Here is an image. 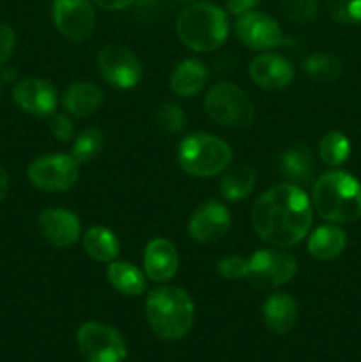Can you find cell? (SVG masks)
I'll use <instances>...</instances> for the list:
<instances>
[{
  "mask_svg": "<svg viewBox=\"0 0 361 362\" xmlns=\"http://www.w3.org/2000/svg\"><path fill=\"white\" fill-rule=\"evenodd\" d=\"M314 205L303 187L283 182L265 191L253 205L255 232L275 247H290L308 235Z\"/></svg>",
  "mask_w": 361,
  "mask_h": 362,
  "instance_id": "obj_1",
  "label": "cell"
},
{
  "mask_svg": "<svg viewBox=\"0 0 361 362\" xmlns=\"http://www.w3.org/2000/svg\"><path fill=\"white\" fill-rule=\"evenodd\" d=\"M311 205L322 219L354 223L361 218V184L342 170H331L314 184Z\"/></svg>",
  "mask_w": 361,
  "mask_h": 362,
  "instance_id": "obj_2",
  "label": "cell"
},
{
  "mask_svg": "<svg viewBox=\"0 0 361 362\" xmlns=\"http://www.w3.org/2000/svg\"><path fill=\"white\" fill-rule=\"evenodd\" d=\"M145 315L156 336L176 341L190 332L195 320V304L183 288L163 286L149 293Z\"/></svg>",
  "mask_w": 361,
  "mask_h": 362,
  "instance_id": "obj_3",
  "label": "cell"
},
{
  "mask_svg": "<svg viewBox=\"0 0 361 362\" xmlns=\"http://www.w3.org/2000/svg\"><path fill=\"white\" fill-rule=\"evenodd\" d=\"M176 32L179 41L190 49L212 52L227 41L229 20L214 4H191L177 16Z\"/></svg>",
  "mask_w": 361,
  "mask_h": 362,
  "instance_id": "obj_4",
  "label": "cell"
},
{
  "mask_svg": "<svg viewBox=\"0 0 361 362\" xmlns=\"http://www.w3.org/2000/svg\"><path fill=\"white\" fill-rule=\"evenodd\" d=\"M180 168L193 177H212L229 168L232 148L214 134L195 133L184 138L177 152Z\"/></svg>",
  "mask_w": 361,
  "mask_h": 362,
  "instance_id": "obj_5",
  "label": "cell"
},
{
  "mask_svg": "<svg viewBox=\"0 0 361 362\" xmlns=\"http://www.w3.org/2000/svg\"><path fill=\"white\" fill-rule=\"evenodd\" d=\"M205 112L216 124L225 127H246L253 122V105L237 85L216 83L205 95Z\"/></svg>",
  "mask_w": 361,
  "mask_h": 362,
  "instance_id": "obj_6",
  "label": "cell"
},
{
  "mask_svg": "<svg viewBox=\"0 0 361 362\" xmlns=\"http://www.w3.org/2000/svg\"><path fill=\"white\" fill-rule=\"evenodd\" d=\"M248 260L246 279L257 288H276L294 278L297 271L296 258L287 251L258 250Z\"/></svg>",
  "mask_w": 361,
  "mask_h": 362,
  "instance_id": "obj_7",
  "label": "cell"
},
{
  "mask_svg": "<svg viewBox=\"0 0 361 362\" xmlns=\"http://www.w3.org/2000/svg\"><path fill=\"white\" fill-rule=\"evenodd\" d=\"M81 356L88 362H122L126 343L119 331L99 322H87L78 329L76 336Z\"/></svg>",
  "mask_w": 361,
  "mask_h": 362,
  "instance_id": "obj_8",
  "label": "cell"
},
{
  "mask_svg": "<svg viewBox=\"0 0 361 362\" xmlns=\"http://www.w3.org/2000/svg\"><path fill=\"white\" fill-rule=\"evenodd\" d=\"M80 163L67 154H50L35 159L27 170L34 187L41 191H64L76 184Z\"/></svg>",
  "mask_w": 361,
  "mask_h": 362,
  "instance_id": "obj_9",
  "label": "cell"
},
{
  "mask_svg": "<svg viewBox=\"0 0 361 362\" xmlns=\"http://www.w3.org/2000/svg\"><path fill=\"white\" fill-rule=\"evenodd\" d=\"M99 73L117 88H133L142 80V64L126 46L108 45L98 55Z\"/></svg>",
  "mask_w": 361,
  "mask_h": 362,
  "instance_id": "obj_10",
  "label": "cell"
},
{
  "mask_svg": "<svg viewBox=\"0 0 361 362\" xmlns=\"http://www.w3.org/2000/svg\"><path fill=\"white\" fill-rule=\"evenodd\" d=\"M53 23L64 37L87 41L96 28V11L88 0H53Z\"/></svg>",
  "mask_w": 361,
  "mask_h": 362,
  "instance_id": "obj_11",
  "label": "cell"
},
{
  "mask_svg": "<svg viewBox=\"0 0 361 362\" xmlns=\"http://www.w3.org/2000/svg\"><path fill=\"white\" fill-rule=\"evenodd\" d=\"M236 32L241 42L251 49H273L285 42L280 25L271 16L257 11L237 16Z\"/></svg>",
  "mask_w": 361,
  "mask_h": 362,
  "instance_id": "obj_12",
  "label": "cell"
},
{
  "mask_svg": "<svg viewBox=\"0 0 361 362\" xmlns=\"http://www.w3.org/2000/svg\"><path fill=\"white\" fill-rule=\"evenodd\" d=\"M230 223H232V218H230L229 209L219 202L211 200L205 202L193 212L188 230L197 243L211 244L229 232Z\"/></svg>",
  "mask_w": 361,
  "mask_h": 362,
  "instance_id": "obj_13",
  "label": "cell"
},
{
  "mask_svg": "<svg viewBox=\"0 0 361 362\" xmlns=\"http://www.w3.org/2000/svg\"><path fill=\"white\" fill-rule=\"evenodd\" d=\"M42 239L55 247H69L80 239V219L67 209H45L38 218Z\"/></svg>",
  "mask_w": 361,
  "mask_h": 362,
  "instance_id": "obj_14",
  "label": "cell"
},
{
  "mask_svg": "<svg viewBox=\"0 0 361 362\" xmlns=\"http://www.w3.org/2000/svg\"><path fill=\"white\" fill-rule=\"evenodd\" d=\"M13 98L21 110L32 115H52L57 106V92L50 81L41 78H25L14 85Z\"/></svg>",
  "mask_w": 361,
  "mask_h": 362,
  "instance_id": "obj_15",
  "label": "cell"
},
{
  "mask_svg": "<svg viewBox=\"0 0 361 362\" xmlns=\"http://www.w3.org/2000/svg\"><path fill=\"white\" fill-rule=\"evenodd\" d=\"M250 76L260 88L282 90L292 81L294 67L283 57L275 53H262L250 64Z\"/></svg>",
  "mask_w": 361,
  "mask_h": 362,
  "instance_id": "obj_16",
  "label": "cell"
},
{
  "mask_svg": "<svg viewBox=\"0 0 361 362\" xmlns=\"http://www.w3.org/2000/svg\"><path fill=\"white\" fill-rule=\"evenodd\" d=\"M280 170H282L283 179L289 184H294L297 187L310 186L315 180V172H317L314 152L304 144L290 145L280 159Z\"/></svg>",
  "mask_w": 361,
  "mask_h": 362,
  "instance_id": "obj_17",
  "label": "cell"
},
{
  "mask_svg": "<svg viewBox=\"0 0 361 362\" xmlns=\"http://www.w3.org/2000/svg\"><path fill=\"white\" fill-rule=\"evenodd\" d=\"M144 267L149 279L156 283L168 281L179 269V255L176 246L166 239H152L144 253Z\"/></svg>",
  "mask_w": 361,
  "mask_h": 362,
  "instance_id": "obj_18",
  "label": "cell"
},
{
  "mask_svg": "<svg viewBox=\"0 0 361 362\" xmlns=\"http://www.w3.org/2000/svg\"><path fill=\"white\" fill-rule=\"evenodd\" d=\"M264 322L276 334H287L296 325L297 303L289 293L278 292L268 297L264 303Z\"/></svg>",
  "mask_w": 361,
  "mask_h": 362,
  "instance_id": "obj_19",
  "label": "cell"
},
{
  "mask_svg": "<svg viewBox=\"0 0 361 362\" xmlns=\"http://www.w3.org/2000/svg\"><path fill=\"white\" fill-rule=\"evenodd\" d=\"M103 103V92L101 88L96 87L94 83L88 81H76V83L69 85L62 95V105L71 115L80 117H91L92 113L98 112V108Z\"/></svg>",
  "mask_w": 361,
  "mask_h": 362,
  "instance_id": "obj_20",
  "label": "cell"
},
{
  "mask_svg": "<svg viewBox=\"0 0 361 362\" xmlns=\"http://www.w3.org/2000/svg\"><path fill=\"white\" fill-rule=\"evenodd\" d=\"M205 81H207V67L200 60L188 59L177 64L170 76V87L173 94L180 98H191L205 87Z\"/></svg>",
  "mask_w": 361,
  "mask_h": 362,
  "instance_id": "obj_21",
  "label": "cell"
},
{
  "mask_svg": "<svg viewBox=\"0 0 361 362\" xmlns=\"http://www.w3.org/2000/svg\"><path fill=\"white\" fill-rule=\"evenodd\" d=\"M347 246V233L333 225L321 226L308 239V251L317 260H333L340 257Z\"/></svg>",
  "mask_w": 361,
  "mask_h": 362,
  "instance_id": "obj_22",
  "label": "cell"
},
{
  "mask_svg": "<svg viewBox=\"0 0 361 362\" xmlns=\"http://www.w3.org/2000/svg\"><path fill=\"white\" fill-rule=\"evenodd\" d=\"M106 276L113 288L124 296H142L147 290L145 276L131 262H112L106 269Z\"/></svg>",
  "mask_w": 361,
  "mask_h": 362,
  "instance_id": "obj_23",
  "label": "cell"
},
{
  "mask_svg": "<svg viewBox=\"0 0 361 362\" xmlns=\"http://www.w3.org/2000/svg\"><path fill=\"white\" fill-rule=\"evenodd\" d=\"M84 250L98 262H113L119 257L120 244L115 233L105 226H92L84 235Z\"/></svg>",
  "mask_w": 361,
  "mask_h": 362,
  "instance_id": "obj_24",
  "label": "cell"
},
{
  "mask_svg": "<svg viewBox=\"0 0 361 362\" xmlns=\"http://www.w3.org/2000/svg\"><path fill=\"white\" fill-rule=\"evenodd\" d=\"M255 179H257V173H255L251 166H232V168H229L223 173L222 180H219V191H222V194L227 200H243L253 189Z\"/></svg>",
  "mask_w": 361,
  "mask_h": 362,
  "instance_id": "obj_25",
  "label": "cell"
},
{
  "mask_svg": "<svg viewBox=\"0 0 361 362\" xmlns=\"http://www.w3.org/2000/svg\"><path fill=\"white\" fill-rule=\"evenodd\" d=\"M303 69L314 81L328 83L342 74L343 66L338 57L331 55V53H314L304 60Z\"/></svg>",
  "mask_w": 361,
  "mask_h": 362,
  "instance_id": "obj_26",
  "label": "cell"
},
{
  "mask_svg": "<svg viewBox=\"0 0 361 362\" xmlns=\"http://www.w3.org/2000/svg\"><path fill=\"white\" fill-rule=\"evenodd\" d=\"M319 152H321L322 161L328 166H340L347 161L350 156V141L340 131H329L324 134L319 145Z\"/></svg>",
  "mask_w": 361,
  "mask_h": 362,
  "instance_id": "obj_27",
  "label": "cell"
},
{
  "mask_svg": "<svg viewBox=\"0 0 361 362\" xmlns=\"http://www.w3.org/2000/svg\"><path fill=\"white\" fill-rule=\"evenodd\" d=\"M105 147V134L98 127H88L78 134L73 145V158L78 163H87L94 159Z\"/></svg>",
  "mask_w": 361,
  "mask_h": 362,
  "instance_id": "obj_28",
  "label": "cell"
},
{
  "mask_svg": "<svg viewBox=\"0 0 361 362\" xmlns=\"http://www.w3.org/2000/svg\"><path fill=\"white\" fill-rule=\"evenodd\" d=\"M154 120L159 129L170 134L180 133L186 127L188 122L183 108L177 106L176 103H163L161 106H158V110L154 113Z\"/></svg>",
  "mask_w": 361,
  "mask_h": 362,
  "instance_id": "obj_29",
  "label": "cell"
},
{
  "mask_svg": "<svg viewBox=\"0 0 361 362\" xmlns=\"http://www.w3.org/2000/svg\"><path fill=\"white\" fill-rule=\"evenodd\" d=\"M280 7L289 20L308 25L317 16V0H280Z\"/></svg>",
  "mask_w": 361,
  "mask_h": 362,
  "instance_id": "obj_30",
  "label": "cell"
},
{
  "mask_svg": "<svg viewBox=\"0 0 361 362\" xmlns=\"http://www.w3.org/2000/svg\"><path fill=\"white\" fill-rule=\"evenodd\" d=\"M329 14L338 23H361V0H329Z\"/></svg>",
  "mask_w": 361,
  "mask_h": 362,
  "instance_id": "obj_31",
  "label": "cell"
},
{
  "mask_svg": "<svg viewBox=\"0 0 361 362\" xmlns=\"http://www.w3.org/2000/svg\"><path fill=\"white\" fill-rule=\"evenodd\" d=\"M218 272L225 279H243L246 278L248 272V260L243 257H227L218 262Z\"/></svg>",
  "mask_w": 361,
  "mask_h": 362,
  "instance_id": "obj_32",
  "label": "cell"
},
{
  "mask_svg": "<svg viewBox=\"0 0 361 362\" xmlns=\"http://www.w3.org/2000/svg\"><path fill=\"white\" fill-rule=\"evenodd\" d=\"M16 45V34L13 28L6 23H0V67L11 59Z\"/></svg>",
  "mask_w": 361,
  "mask_h": 362,
  "instance_id": "obj_33",
  "label": "cell"
},
{
  "mask_svg": "<svg viewBox=\"0 0 361 362\" xmlns=\"http://www.w3.org/2000/svg\"><path fill=\"white\" fill-rule=\"evenodd\" d=\"M50 131L53 133V136L60 141H69L74 134V127L71 119H67L66 115H55L50 120Z\"/></svg>",
  "mask_w": 361,
  "mask_h": 362,
  "instance_id": "obj_34",
  "label": "cell"
},
{
  "mask_svg": "<svg viewBox=\"0 0 361 362\" xmlns=\"http://www.w3.org/2000/svg\"><path fill=\"white\" fill-rule=\"evenodd\" d=\"M258 4V0H227V9L236 16L248 13Z\"/></svg>",
  "mask_w": 361,
  "mask_h": 362,
  "instance_id": "obj_35",
  "label": "cell"
},
{
  "mask_svg": "<svg viewBox=\"0 0 361 362\" xmlns=\"http://www.w3.org/2000/svg\"><path fill=\"white\" fill-rule=\"evenodd\" d=\"M92 2H96L99 7H103V9L119 11V9H124V7L131 6V4L137 2V0H92Z\"/></svg>",
  "mask_w": 361,
  "mask_h": 362,
  "instance_id": "obj_36",
  "label": "cell"
},
{
  "mask_svg": "<svg viewBox=\"0 0 361 362\" xmlns=\"http://www.w3.org/2000/svg\"><path fill=\"white\" fill-rule=\"evenodd\" d=\"M7 187H9V175H7L6 170L0 166V202H2L4 197H6Z\"/></svg>",
  "mask_w": 361,
  "mask_h": 362,
  "instance_id": "obj_37",
  "label": "cell"
},
{
  "mask_svg": "<svg viewBox=\"0 0 361 362\" xmlns=\"http://www.w3.org/2000/svg\"><path fill=\"white\" fill-rule=\"evenodd\" d=\"M180 2H186V4H193V2H197V0H180Z\"/></svg>",
  "mask_w": 361,
  "mask_h": 362,
  "instance_id": "obj_38",
  "label": "cell"
},
{
  "mask_svg": "<svg viewBox=\"0 0 361 362\" xmlns=\"http://www.w3.org/2000/svg\"><path fill=\"white\" fill-rule=\"evenodd\" d=\"M2 90H4V88H2V81H0V99H2Z\"/></svg>",
  "mask_w": 361,
  "mask_h": 362,
  "instance_id": "obj_39",
  "label": "cell"
}]
</instances>
